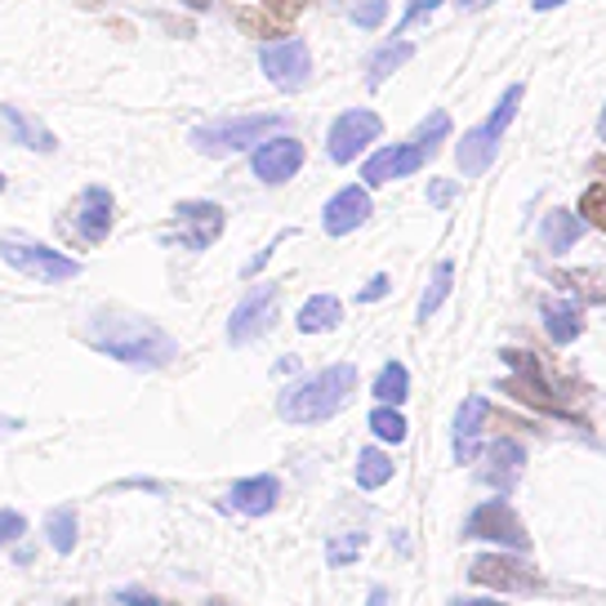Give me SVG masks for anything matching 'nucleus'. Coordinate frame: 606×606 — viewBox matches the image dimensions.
<instances>
[{
  "instance_id": "16",
  "label": "nucleus",
  "mask_w": 606,
  "mask_h": 606,
  "mask_svg": "<svg viewBox=\"0 0 606 606\" xmlns=\"http://www.w3.org/2000/svg\"><path fill=\"white\" fill-rule=\"evenodd\" d=\"M277 496H281V481H277V477H268V472L241 477L236 487H232V496H227V509L246 513V518H264V513L277 509Z\"/></svg>"
},
{
  "instance_id": "43",
  "label": "nucleus",
  "mask_w": 606,
  "mask_h": 606,
  "mask_svg": "<svg viewBox=\"0 0 606 606\" xmlns=\"http://www.w3.org/2000/svg\"><path fill=\"white\" fill-rule=\"evenodd\" d=\"M268 6H281V10H295V6H299V0H268Z\"/></svg>"
},
{
  "instance_id": "10",
  "label": "nucleus",
  "mask_w": 606,
  "mask_h": 606,
  "mask_svg": "<svg viewBox=\"0 0 606 606\" xmlns=\"http://www.w3.org/2000/svg\"><path fill=\"white\" fill-rule=\"evenodd\" d=\"M259 63H264L268 81H273L277 89H290V94L304 89L308 76H312V59H308V45H304V41H268L264 54H259Z\"/></svg>"
},
{
  "instance_id": "7",
  "label": "nucleus",
  "mask_w": 606,
  "mask_h": 606,
  "mask_svg": "<svg viewBox=\"0 0 606 606\" xmlns=\"http://www.w3.org/2000/svg\"><path fill=\"white\" fill-rule=\"evenodd\" d=\"M380 130H384V120L375 116V111H366V107H352V111H343L334 126H330V161H339V166H348L361 148H371L375 139H380Z\"/></svg>"
},
{
  "instance_id": "9",
  "label": "nucleus",
  "mask_w": 606,
  "mask_h": 606,
  "mask_svg": "<svg viewBox=\"0 0 606 606\" xmlns=\"http://www.w3.org/2000/svg\"><path fill=\"white\" fill-rule=\"evenodd\" d=\"M174 219L179 223H174L170 241H179V246H188V251L214 246L219 232H223V205H214V201H179Z\"/></svg>"
},
{
  "instance_id": "32",
  "label": "nucleus",
  "mask_w": 606,
  "mask_h": 606,
  "mask_svg": "<svg viewBox=\"0 0 606 606\" xmlns=\"http://www.w3.org/2000/svg\"><path fill=\"white\" fill-rule=\"evenodd\" d=\"M361 544H366V540H361V535H348V540H334V544H330V562H334V566H348V562H352V557L361 553Z\"/></svg>"
},
{
  "instance_id": "5",
  "label": "nucleus",
  "mask_w": 606,
  "mask_h": 606,
  "mask_svg": "<svg viewBox=\"0 0 606 606\" xmlns=\"http://www.w3.org/2000/svg\"><path fill=\"white\" fill-rule=\"evenodd\" d=\"M0 255H6V264H10V268H19L23 277L50 281V286L72 281V277L81 273V264H76V259H67V255H59V251L41 246V241H23V236H6V241H0Z\"/></svg>"
},
{
  "instance_id": "36",
  "label": "nucleus",
  "mask_w": 606,
  "mask_h": 606,
  "mask_svg": "<svg viewBox=\"0 0 606 606\" xmlns=\"http://www.w3.org/2000/svg\"><path fill=\"white\" fill-rule=\"evenodd\" d=\"M455 192H459L455 183H446V179H437V183L428 188V201H433V205H450V201H455Z\"/></svg>"
},
{
  "instance_id": "12",
  "label": "nucleus",
  "mask_w": 606,
  "mask_h": 606,
  "mask_svg": "<svg viewBox=\"0 0 606 606\" xmlns=\"http://www.w3.org/2000/svg\"><path fill=\"white\" fill-rule=\"evenodd\" d=\"M428 157H433V152H428V148H419L415 139H411V143H397V148H380L366 166H361V179H366L371 188H380V183H389V179L415 174Z\"/></svg>"
},
{
  "instance_id": "27",
  "label": "nucleus",
  "mask_w": 606,
  "mask_h": 606,
  "mask_svg": "<svg viewBox=\"0 0 606 606\" xmlns=\"http://www.w3.org/2000/svg\"><path fill=\"white\" fill-rule=\"evenodd\" d=\"M450 281H455V268H450V264H437V273H433V281H428V290H424V299H419V321H428V317L446 304Z\"/></svg>"
},
{
  "instance_id": "19",
  "label": "nucleus",
  "mask_w": 606,
  "mask_h": 606,
  "mask_svg": "<svg viewBox=\"0 0 606 606\" xmlns=\"http://www.w3.org/2000/svg\"><path fill=\"white\" fill-rule=\"evenodd\" d=\"M343 321V304L334 295H312L304 308H299V330L304 334H326Z\"/></svg>"
},
{
  "instance_id": "17",
  "label": "nucleus",
  "mask_w": 606,
  "mask_h": 606,
  "mask_svg": "<svg viewBox=\"0 0 606 606\" xmlns=\"http://www.w3.org/2000/svg\"><path fill=\"white\" fill-rule=\"evenodd\" d=\"M487 415H491V406L481 402V397H468V402L459 406V415H455V433H450V442H455V459H459V464H472V459H477V450H481V428H487Z\"/></svg>"
},
{
  "instance_id": "2",
  "label": "nucleus",
  "mask_w": 606,
  "mask_h": 606,
  "mask_svg": "<svg viewBox=\"0 0 606 606\" xmlns=\"http://www.w3.org/2000/svg\"><path fill=\"white\" fill-rule=\"evenodd\" d=\"M352 384H357V371L352 366H330L295 389L281 393V415L290 424H321L330 415L343 411V402L352 397Z\"/></svg>"
},
{
  "instance_id": "3",
  "label": "nucleus",
  "mask_w": 606,
  "mask_h": 606,
  "mask_svg": "<svg viewBox=\"0 0 606 606\" xmlns=\"http://www.w3.org/2000/svg\"><path fill=\"white\" fill-rule=\"evenodd\" d=\"M518 103H522V85H509V89H504V98L496 103V111H491L487 126H477V130H468V135L459 139L455 161H459V170H464V174H481V170H491L496 148H500L504 130H509V120L518 116Z\"/></svg>"
},
{
  "instance_id": "25",
  "label": "nucleus",
  "mask_w": 606,
  "mask_h": 606,
  "mask_svg": "<svg viewBox=\"0 0 606 606\" xmlns=\"http://www.w3.org/2000/svg\"><path fill=\"white\" fill-rule=\"evenodd\" d=\"M45 535H50L54 553H72L76 549V509H54L45 522Z\"/></svg>"
},
{
  "instance_id": "35",
  "label": "nucleus",
  "mask_w": 606,
  "mask_h": 606,
  "mask_svg": "<svg viewBox=\"0 0 606 606\" xmlns=\"http://www.w3.org/2000/svg\"><path fill=\"white\" fill-rule=\"evenodd\" d=\"M442 6V0H411V10H406V19H402V28H411V23H419V19H428L433 10Z\"/></svg>"
},
{
  "instance_id": "6",
  "label": "nucleus",
  "mask_w": 606,
  "mask_h": 606,
  "mask_svg": "<svg viewBox=\"0 0 606 606\" xmlns=\"http://www.w3.org/2000/svg\"><path fill=\"white\" fill-rule=\"evenodd\" d=\"M468 580L481 588H496V593H540L544 588V575L531 562H518L509 553H481L468 566Z\"/></svg>"
},
{
  "instance_id": "21",
  "label": "nucleus",
  "mask_w": 606,
  "mask_h": 606,
  "mask_svg": "<svg viewBox=\"0 0 606 606\" xmlns=\"http://www.w3.org/2000/svg\"><path fill=\"white\" fill-rule=\"evenodd\" d=\"M6 120H10V130H14L19 143H28V148H36V152H54V135L41 126L36 116H28L23 107H6Z\"/></svg>"
},
{
  "instance_id": "23",
  "label": "nucleus",
  "mask_w": 606,
  "mask_h": 606,
  "mask_svg": "<svg viewBox=\"0 0 606 606\" xmlns=\"http://www.w3.org/2000/svg\"><path fill=\"white\" fill-rule=\"evenodd\" d=\"M393 477V459L384 455V450H361V459H357V487L361 491H380L384 481Z\"/></svg>"
},
{
  "instance_id": "26",
  "label": "nucleus",
  "mask_w": 606,
  "mask_h": 606,
  "mask_svg": "<svg viewBox=\"0 0 606 606\" xmlns=\"http://www.w3.org/2000/svg\"><path fill=\"white\" fill-rule=\"evenodd\" d=\"M415 50H411V41H393V45H384L375 59H371V85H384L406 59H411Z\"/></svg>"
},
{
  "instance_id": "1",
  "label": "nucleus",
  "mask_w": 606,
  "mask_h": 606,
  "mask_svg": "<svg viewBox=\"0 0 606 606\" xmlns=\"http://www.w3.org/2000/svg\"><path fill=\"white\" fill-rule=\"evenodd\" d=\"M85 339H89V348L126 361V366H139V371H157V366H166V361H174V339L157 321L120 312V308L98 312L85 326Z\"/></svg>"
},
{
  "instance_id": "22",
  "label": "nucleus",
  "mask_w": 606,
  "mask_h": 606,
  "mask_svg": "<svg viewBox=\"0 0 606 606\" xmlns=\"http://www.w3.org/2000/svg\"><path fill=\"white\" fill-rule=\"evenodd\" d=\"M544 330H549L553 343H571V339H580V330H584L580 308H575V304H544Z\"/></svg>"
},
{
  "instance_id": "42",
  "label": "nucleus",
  "mask_w": 606,
  "mask_h": 606,
  "mask_svg": "<svg viewBox=\"0 0 606 606\" xmlns=\"http://www.w3.org/2000/svg\"><path fill=\"white\" fill-rule=\"evenodd\" d=\"M0 433H19V419H0Z\"/></svg>"
},
{
  "instance_id": "29",
  "label": "nucleus",
  "mask_w": 606,
  "mask_h": 606,
  "mask_svg": "<svg viewBox=\"0 0 606 606\" xmlns=\"http://www.w3.org/2000/svg\"><path fill=\"white\" fill-rule=\"evenodd\" d=\"M446 135H450V116H446V111H433V116L424 120V126L415 130V143L428 148V152H437V143H442Z\"/></svg>"
},
{
  "instance_id": "20",
  "label": "nucleus",
  "mask_w": 606,
  "mask_h": 606,
  "mask_svg": "<svg viewBox=\"0 0 606 606\" xmlns=\"http://www.w3.org/2000/svg\"><path fill=\"white\" fill-rule=\"evenodd\" d=\"M580 232H584V219H575V214H566V210H553V214L544 219V246H549L553 255H566L575 241H580Z\"/></svg>"
},
{
  "instance_id": "37",
  "label": "nucleus",
  "mask_w": 606,
  "mask_h": 606,
  "mask_svg": "<svg viewBox=\"0 0 606 606\" xmlns=\"http://www.w3.org/2000/svg\"><path fill=\"white\" fill-rule=\"evenodd\" d=\"M384 295H389V277H375V281H371L366 290H361L357 299H361V304H375V299H384Z\"/></svg>"
},
{
  "instance_id": "38",
  "label": "nucleus",
  "mask_w": 606,
  "mask_h": 606,
  "mask_svg": "<svg viewBox=\"0 0 606 606\" xmlns=\"http://www.w3.org/2000/svg\"><path fill=\"white\" fill-rule=\"evenodd\" d=\"M531 6H535L540 14H549V10H557V6H566V0H531Z\"/></svg>"
},
{
  "instance_id": "45",
  "label": "nucleus",
  "mask_w": 606,
  "mask_h": 606,
  "mask_svg": "<svg viewBox=\"0 0 606 606\" xmlns=\"http://www.w3.org/2000/svg\"><path fill=\"white\" fill-rule=\"evenodd\" d=\"M0 188H6V174H0Z\"/></svg>"
},
{
  "instance_id": "44",
  "label": "nucleus",
  "mask_w": 606,
  "mask_h": 606,
  "mask_svg": "<svg viewBox=\"0 0 606 606\" xmlns=\"http://www.w3.org/2000/svg\"><path fill=\"white\" fill-rule=\"evenodd\" d=\"M597 135H602V139H606V111H602V120H597Z\"/></svg>"
},
{
  "instance_id": "34",
  "label": "nucleus",
  "mask_w": 606,
  "mask_h": 606,
  "mask_svg": "<svg viewBox=\"0 0 606 606\" xmlns=\"http://www.w3.org/2000/svg\"><path fill=\"white\" fill-rule=\"evenodd\" d=\"M116 606H161L152 593H143V588H120L116 593Z\"/></svg>"
},
{
  "instance_id": "24",
  "label": "nucleus",
  "mask_w": 606,
  "mask_h": 606,
  "mask_svg": "<svg viewBox=\"0 0 606 606\" xmlns=\"http://www.w3.org/2000/svg\"><path fill=\"white\" fill-rule=\"evenodd\" d=\"M375 397H380V406H402V402L411 397V375H406L402 361H389V366L380 371V380H375Z\"/></svg>"
},
{
  "instance_id": "18",
  "label": "nucleus",
  "mask_w": 606,
  "mask_h": 606,
  "mask_svg": "<svg viewBox=\"0 0 606 606\" xmlns=\"http://www.w3.org/2000/svg\"><path fill=\"white\" fill-rule=\"evenodd\" d=\"M522 468H527V450H522L513 437H500V442L491 446V455H487V468H481V477H487L496 491H509V487H518Z\"/></svg>"
},
{
  "instance_id": "8",
  "label": "nucleus",
  "mask_w": 606,
  "mask_h": 606,
  "mask_svg": "<svg viewBox=\"0 0 606 606\" xmlns=\"http://www.w3.org/2000/svg\"><path fill=\"white\" fill-rule=\"evenodd\" d=\"M464 535L468 540H496V544H509V549H531V535H527V527H522V518L504 504V500H491V504H481L472 518H468V527H464Z\"/></svg>"
},
{
  "instance_id": "14",
  "label": "nucleus",
  "mask_w": 606,
  "mask_h": 606,
  "mask_svg": "<svg viewBox=\"0 0 606 606\" xmlns=\"http://www.w3.org/2000/svg\"><path fill=\"white\" fill-rule=\"evenodd\" d=\"M299 166H304V143L299 139L281 135V139H264L255 148V174L264 183H286V179L299 174Z\"/></svg>"
},
{
  "instance_id": "15",
  "label": "nucleus",
  "mask_w": 606,
  "mask_h": 606,
  "mask_svg": "<svg viewBox=\"0 0 606 606\" xmlns=\"http://www.w3.org/2000/svg\"><path fill=\"white\" fill-rule=\"evenodd\" d=\"M366 219H371V196H366V188H343V192H334L330 205H326V214H321V223H326L330 236H348V232H357Z\"/></svg>"
},
{
  "instance_id": "13",
  "label": "nucleus",
  "mask_w": 606,
  "mask_h": 606,
  "mask_svg": "<svg viewBox=\"0 0 606 606\" xmlns=\"http://www.w3.org/2000/svg\"><path fill=\"white\" fill-rule=\"evenodd\" d=\"M72 227H76V236L85 241V246L107 241V232H111V192L107 188H85L72 205Z\"/></svg>"
},
{
  "instance_id": "40",
  "label": "nucleus",
  "mask_w": 606,
  "mask_h": 606,
  "mask_svg": "<svg viewBox=\"0 0 606 606\" xmlns=\"http://www.w3.org/2000/svg\"><path fill=\"white\" fill-rule=\"evenodd\" d=\"M366 606H389V593L384 588H371V602Z\"/></svg>"
},
{
  "instance_id": "11",
  "label": "nucleus",
  "mask_w": 606,
  "mask_h": 606,
  "mask_svg": "<svg viewBox=\"0 0 606 606\" xmlns=\"http://www.w3.org/2000/svg\"><path fill=\"white\" fill-rule=\"evenodd\" d=\"M273 321H277V286H259V290H251L246 299L236 304V312H232V321H227V339H232V343H251V339H259Z\"/></svg>"
},
{
  "instance_id": "41",
  "label": "nucleus",
  "mask_w": 606,
  "mask_h": 606,
  "mask_svg": "<svg viewBox=\"0 0 606 606\" xmlns=\"http://www.w3.org/2000/svg\"><path fill=\"white\" fill-rule=\"evenodd\" d=\"M481 6H491V0H459V10H481Z\"/></svg>"
},
{
  "instance_id": "39",
  "label": "nucleus",
  "mask_w": 606,
  "mask_h": 606,
  "mask_svg": "<svg viewBox=\"0 0 606 606\" xmlns=\"http://www.w3.org/2000/svg\"><path fill=\"white\" fill-rule=\"evenodd\" d=\"M455 606H500V602H487V597H459Z\"/></svg>"
},
{
  "instance_id": "30",
  "label": "nucleus",
  "mask_w": 606,
  "mask_h": 606,
  "mask_svg": "<svg viewBox=\"0 0 606 606\" xmlns=\"http://www.w3.org/2000/svg\"><path fill=\"white\" fill-rule=\"evenodd\" d=\"M580 214H584L593 227H606V188H588L584 201H580Z\"/></svg>"
},
{
  "instance_id": "28",
  "label": "nucleus",
  "mask_w": 606,
  "mask_h": 606,
  "mask_svg": "<svg viewBox=\"0 0 606 606\" xmlns=\"http://www.w3.org/2000/svg\"><path fill=\"white\" fill-rule=\"evenodd\" d=\"M371 433H375L380 442H406V419H402V411H397V406H375V411H371Z\"/></svg>"
},
{
  "instance_id": "31",
  "label": "nucleus",
  "mask_w": 606,
  "mask_h": 606,
  "mask_svg": "<svg viewBox=\"0 0 606 606\" xmlns=\"http://www.w3.org/2000/svg\"><path fill=\"white\" fill-rule=\"evenodd\" d=\"M384 19H389V0H366V6L352 10V23H357V28H380Z\"/></svg>"
},
{
  "instance_id": "4",
  "label": "nucleus",
  "mask_w": 606,
  "mask_h": 606,
  "mask_svg": "<svg viewBox=\"0 0 606 606\" xmlns=\"http://www.w3.org/2000/svg\"><path fill=\"white\" fill-rule=\"evenodd\" d=\"M281 130V116H236V120H214V126H201L192 135V143L210 157H223V152H241V148H259L268 135Z\"/></svg>"
},
{
  "instance_id": "33",
  "label": "nucleus",
  "mask_w": 606,
  "mask_h": 606,
  "mask_svg": "<svg viewBox=\"0 0 606 606\" xmlns=\"http://www.w3.org/2000/svg\"><path fill=\"white\" fill-rule=\"evenodd\" d=\"M28 531V522L14 513V509H0V544H10V540H19Z\"/></svg>"
}]
</instances>
